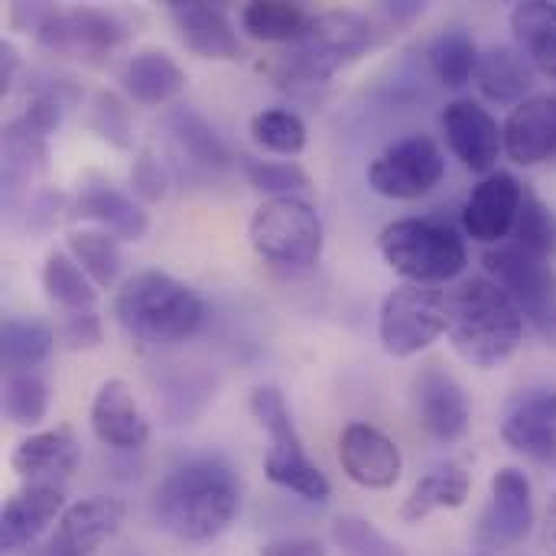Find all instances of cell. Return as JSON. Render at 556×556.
<instances>
[{"label": "cell", "instance_id": "13", "mask_svg": "<svg viewBox=\"0 0 556 556\" xmlns=\"http://www.w3.org/2000/svg\"><path fill=\"white\" fill-rule=\"evenodd\" d=\"M443 134L456 160L472 173H489L505 150V130L479 101L459 98L443 111Z\"/></svg>", "mask_w": 556, "mask_h": 556}, {"label": "cell", "instance_id": "43", "mask_svg": "<svg viewBox=\"0 0 556 556\" xmlns=\"http://www.w3.org/2000/svg\"><path fill=\"white\" fill-rule=\"evenodd\" d=\"M130 189L137 199L143 202H160L169 189V176L163 169V163L150 153V150H140L134 166H130Z\"/></svg>", "mask_w": 556, "mask_h": 556}, {"label": "cell", "instance_id": "41", "mask_svg": "<svg viewBox=\"0 0 556 556\" xmlns=\"http://www.w3.org/2000/svg\"><path fill=\"white\" fill-rule=\"evenodd\" d=\"M91 130L117 150L134 147V124L130 108L114 91H98L91 104Z\"/></svg>", "mask_w": 556, "mask_h": 556}, {"label": "cell", "instance_id": "11", "mask_svg": "<svg viewBox=\"0 0 556 556\" xmlns=\"http://www.w3.org/2000/svg\"><path fill=\"white\" fill-rule=\"evenodd\" d=\"M443 173L446 160L437 140L414 134L388 147L368 166V186L384 199H420L443 179Z\"/></svg>", "mask_w": 556, "mask_h": 556}, {"label": "cell", "instance_id": "12", "mask_svg": "<svg viewBox=\"0 0 556 556\" xmlns=\"http://www.w3.org/2000/svg\"><path fill=\"white\" fill-rule=\"evenodd\" d=\"M525 205V189L511 173H489L466 199L463 228L472 241L502 244L518 225Z\"/></svg>", "mask_w": 556, "mask_h": 556}, {"label": "cell", "instance_id": "24", "mask_svg": "<svg viewBox=\"0 0 556 556\" xmlns=\"http://www.w3.org/2000/svg\"><path fill=\"white\" fill-rule=\"evenodd\" d=\"M534 528V492L521 469H498L492 479V515L489 531L502 544H518Z\"/></svg>", "mask_w": 556, "mask_h": 556}, {"label": "cell", "instance_id": "7", "mask_svg": "<svg viewBox=\"0 0 556 556\" xmlns=\"http://www.w3.org/2000/svg\"><path fill=\"white\" fill-rule=\"evenodd\" d=\"M251 410L270 437L264 476L274 485H280V489H287L306 502H326L332 495V485H329L326 472L306 456L283 394L277 388H257L251 397Z\"/></svg>", "mask_w": 556, "mask_h": 556}, {"label": "cell", "instance_id": "18", "mask_svg": "<svg viewBox=\"0 0 556 556\" xmlns=\"http://www.w3.org/2000/svg\"><path fill=\"white\" fill-rule=\"evenodd\" d=\"M505 153L518 166H538L556 156V94L521 101L505 121Z\"/></svg>", "mask_w": 556, "mask_h": 556}, {"label": "cell", "instance_id": "4", "mask_svg": "<svg viewBox=\"0 0 556 556\" xmlns=\"http://www.w3.org/2000/svg\"><path fill=\"white\" fill-rule=\"evenodd\" d=\"M371 46H375V29H371L368 16H362L355 10L316 13L309 29L274 65V78L287 91L309 94V91L329 85V78L342 65L355 62Z\"/></svg>", "mask_w": 556, "mask_h": 556}, {"label": "cell", "instance_id": "1", "mask_svg": "<svg viewBox=\"0 0 556 556\" xmlns=\"http://www.w3.org/2000/svg\"><path fill=\"white\" fill-rule=\"evenodd\" d=\"M241 511V482L218 459H195L173 469L153 495L163 531L186 544H208L225 534Z\"/></svg>", "mask_w": 556, "mask_h": 556}, {"label": "cell", "instance_id": "5", "mask_svg": "<svg viewBox=\"0 0 556 556\" xmlns=\"http://www.w3.org/2000/svg\"><path fill=\"white\" fill-rule=\"evenodd\" d=\"M378 251L394 274L424 287L450 283L469 264L466 241L453 228L427 218L391 222L378 238Z\"/></svg>", "mask_w": 556, "mask_h": 556}, {"label": "cell", "instance_id": "28", "mask_svg": "<svg viewBox=\"0 0 556 556\" xmlns=\"http://www.w3.org/2000/svg\"><path fill=\"white\" fill-rule=\"evenodd\" d=\"M46 137L26 121L16 117L3 130V199L7 205L16 202V195L29 186L36 173L46 169Z\"/></svg>", "mask_w": 556, "mask_h": 556}, {"label": "cell", "instance_id": "29", "mask_svg": "<svg viewBox=\"0 0 556 556\" xmlns=\"http://www.w3.org/2000/svg\"><path fill=\"white\" fill-rule=\"evenodd\" d=\"M52 329L36 316H7L0 326V362L7 375L33 371L52 352Z\"/></svg>", "mask_w": 556, "mask_h": 556}, {"label": "cell", "instance_id": "3", "mask_svg": "<svg viewBox=\"0 0 556 556\" xmlns=\"http://www.w3.org/2000/svg\"><path fill=\"white\" fill-rule=\"evenodd\" d=\"M114 316L143 345H179L202 329L205 303L173 274L140 270L117 290Z\"/></svg>", "mask_w": 556, "mask_h": 556}, {"label": "cell", "instance_id": "33", "mask_svg": "<svg viewBox=\"0 0 556 556\" xmlns=\"http://www.w3.org/2000/svg\"><path fill=\"white\" fill-rule=\"evenodd\" d=\"M42 287H46L49 300L59 303V306H65L68 313L94 309V303H98V290H94L91 277L75 264V257L59 254V251L46 257Z\"/></svg>", "mask_w": 556, "mask_h": 556}, {"label": "cell", "instance_id": "39", "mask_svg": "<svg viewBox=\"0 0 556 556\" xmlns=\"http://www.w3.org/2000/svg\"><path fill=\"white\" fill-rule=\"evenodd\" d=\"M518 248L534 254V257H544L551 261V254L556 251V218L554 212L531 192H525V205H521V215H518Z\"/></svg>", "mask_w": 556, "mask_h": 556}, {"label": "cell", "instance_id": "40", "mask_svg": "<svg viewBox=\"0 0 556 556\" xmlns=\"http://www.w3.org/2000/svg\"><path fill=\"white\" fill-rule=\"evenodd\" d=\"M332 541L345 556H404V551L394 541H388L365 518H339L332 525Z\"/></svg>", "mask_w": 556, "mask_h": 556}, {"label": "cell", "instance_id": "2", "mask_svg": "<svg viewBox=\"0 0 556 556\" xmlns=\"http://www.w3.org/2000/svg\"><path fill=\"white\" fill-rule=\"evenodd\" d=\"M446 332L453 349L476 368H498L525 339V316L489 277H472L446 293Z\"/></svg>", "mask_w": 556, "mask_h": 556}, {"label": "cell", "instance_id": "37", "mask_svg": "<svg viewBox=\"0 0 556 556\" xmlns=\"http://www.w3.org/2000/svg\"><path fill=\"white\" fill-rule=\"evenodd\" d=\"M251 137L257 147L280 153V156H296L306 147V124L300 121V114L287 111V108H270L251 117Z\"/></svg>", "mask_w": 556, "mask_h": 556}, {"label": "cell", "instance_id": "45", "mask_svg": "<svg viewBox=\"0 0 556 556\" xmlns=\"http://www.w3.org/2000/svg\"><path fill=\"white\" fill-rule=\"evenodd\" d=\"M261 556H326V547L316 538H283L270 541Z\"/></svg>", "mask_w": 556, "mask_h": 556}, {"label": "cell", "instance_id": "34", "mask_svg": "<svg viewBox=\"0 0 556 556\" xmlns=\"http://www.w3.org/2000/svg\"><path fill=\"white\" fill-rule=\"evenodd\" d=\"M430 65L446 88H466L469 81H476V68H479L476 39L466 29L440 33L430 46Z\"/></svg>", "mask_w": 556, "mask_h": 556}, {"label": "cell", "instance_id": "31", "mask_svg": "<svg viewBox=\"0 0 556 556\" xmlns=\"http://www.w3.org/2000/svg\"><path fill=\"white\" fill-rule=\"evenodd\" d=\"M313 16L300 3L287 0H254L241 10V26L248 36L264 42H296L309 29Z\"/></svg>", "mask_w": 556, "mask_h": 556}, {"label": "cell", "instance_id": "35", "mask_svg": "<svg viewBox=\"0 0 556 556\" xmlns=\"http://www.w3.org/2000/svg\"><path fill=\"white\" fill-rule=\"evenodd\" d=\"M68 251L94 287H114L121 274V251L111 231H72Z\"/></svg>", "mask_w": 556, "mask_h": 556}, {"label": "cell", "instance_id": "21", "mask_svg": "<svg viewBox=\"0 0 556 556\" xmlns=\"http://www.w3.org/2000/svg\"><path fill=\"white\" fill-rule=\"evenodd\" d=\"M91 430L111 450H143L150 440V424L143 420L134 391L111 378L98 388L91 401Z\"/></svg>", "mask_w": 556, "mask_h": 556}, {"label": "cell", "instance_id": "10", "mask_svg": "<svg viewBox=\"0 0 556 556\" xmlns=\"http://www.w3.org/2000/svg\"><path fill=\"white\" fill-rule=\"evenodd\" d=\"M446 323H450L446 293L424 283H404L384 296L378 316V336L388 355L410 358L430 349L446 332Z\"/></svg>", "mask_w": 556, "mask_h": 556}, {"label": "cell", "instance_id": "25", "mask_svg": "<svg viewBox=\"0 0 556 556\" xmlns=\"http://www.w3.org/2000/svg\"><path fill=\"white\" fill-rule=\"evenodd\" d=\"M476 85L489 101L521 104L534 88V65L525 59L518 46H492L479 55Z\"/></svg>", "mask_w": 556, "mask_h": 556}, {"label": "cell", "instance_id": "19", "mask_svg": "<svg viewBox=\"0 0 556 556\" xmlns=\"http://www.w3.org/2000/svg\"><path fill=\"white\" fill-rule=\"evenodd\" d=\"M502 437L515 453L541 466H556V391H538L521 397L508 410Z\"/></svg>", "mask_w": 556, "mask_h": 556}, {"label": "cell", "instance_id": "32", "mask_svg": "<svg viewBox=\"0 0 556 556\" xmlns=\"http://www.w3.org/2000/svg\"><path fill=\"white\" fill-rule=\"evenodd\" d=\"M176 143L202 166H212V169H225L231 166V147L222 140V134L192 108H173L169 117H166Z\"/></svg>", "mask_w": 556, "mask_h": 556}, {"label": "cell", "instance_id": "20", "mask_svg": "<svg viewBox=\"0 0 556 556\" xmlns=\"http://www.w3.org/2000/svg\"><path fill=\"white\" fill-rule=\"evenodd\" d=\"M62 505L65 495L59 485L49 482H29L26 489H20L0 515V547L7 554L29 547L52 521L62 518Z\"/></svg>", "mask_w": 556, "mask_h": 556}, {"label": "cell", "instance_id": "6", "mask_svg": "<svg viewBox=\"0 0 556 556\" xmlns=\"http://www.w3.org/2000/svg\"><path fill=\"white\" fill-rule=\"evenodd\" d=\"M13 23L33 33L39 46L85 62H101L127 39V26L94 7L59 10L49 3H16Z\"/></svg>", "mask_w": 556, "mask_h": 556}, {"label": "cell", "instance_id": "47", "mask_svg": "<svg viewBox=\"0 0 556 556\" xmlns=\"http://www.w3.org/2000/svg\"><path fill=\"white\" fill-rule=\"evenodd\" d=\"M547 547L556 556V498L551 502V508H547Z\"/></svg>", "mask_w": 556, "mask_h": 556}, {"label": "cell", "instance_id": "46", "mask_svg": "<svg viewBox=\"0 0 556 556\" xmlns=\"http://www.w3.org/2000/svg\"><path fill=\"white\" fill-rule=\"evenodd\" d=\"M16 68H20V55H16V49H13L10 42H3V46H0V88H3V91L13 85Z\"/></svg>", "mask_w": 556, "mask_h": 556}, {"label": "cell", "instance_id": "22", "mask_svg": "<svg viewBox=\"0 0 556 556\" xmlns=\"http://www.w3.org/2000/svg\"><path fill=\"white\" fill-rule=\"evenodd\" d=\"M179 39L202 59H238L241 42L228 13L205 0H173L169 3Z\"/></svg>", "mask_w": 556, "mask_h": 556}, {"label": "cell", "instance_id": "26", "mask_svg": "<svg viewBox=\"0 0 556 556\" xmlns=\"http://www.w3.org/2000/svg\"><path fill=\"white\" fill-rule=\"evenodd\" d=\"M124 88L137 104H166L186 88V72L163 49H140L124 68Z\"/></svg>", "mask_w": 556, "mask_h": 556}, {"label": "cell", "instance_id": "14", "mask_svg": "<svg viewBox=\"0 0 556 556\" xmlns=\"http://www.w3.org/2000/svg\"><path fill=\"white\" fill-rule=\"evenodd\" d=\"M414 401H417V417L420 427L440 440V443H456L469 430V397L463 384L443 368V365H427L417 381H414Z\"/></svg>", "mask_w": 556, "mask_h": 556}, {"label": "cell", "instance_id": "9", "mask_svg": "<svg viewBox=\"0 0 556 556\" xmlns=\"http://www.w3.org/2000/svg\"><path fill=\"white\" fill-rule=\"evenodd\" d=\"M485 270L515 300L525 323L556 349V270L551 261L521 251L518 244H502L485 254Z\"/></svg>", "mask_w": 556, "mask_h": 556}, {"label": "cell", "instance_id": "15", "mask_svg": "<svg viewBox=\"0 0 556 556\" xmlns=\"http://www.w3.org/2000/svg\"><path fill=\"white\" fill-rule=\"evenodd\" d=\"M127 508L117 498L91 495L62 511L55 534L49 538V556H91L104 541H111L124 525Z\"/></svg>", "mask_w": 556, "mask_h": 556}, {"label": "cell", "instance_id": "30", "mask_svg": "<svg viewBox=\"0 0 556 556\" xmlns=\"http://www.w3.org/2000/svg\"><path fill=\"white\" fill-rule=\"evenodd\" d=\"M469 492H472V479H469L466 469H459V466H440V469L427 472L414 485V492L404 502V511L401 515H404V521H424L433 511L463 508L466 498H469Z\"/></svg>", "mask_w": 556, "mask_h": 556}, {"label": "cell", "instance_id": "42", "mask_svg": "<svg viewBox=\"0 0 556 556\" xmlns=\"http://www.w3.org/2000/svg\"><path fill=\"white\" fill-rule=\"evenodd\" d=\"M248 179L257 192L270 195V199H287L296 195L303 199V192L309 189V176L296 166V163H267V160H251L248 163Z\"/></svg>", "mask_w": 556, "mask_h": 556}, {"label": "cell", "instance_id": "27", "mask_svg": "<svg viewBox=\"0 0 556 556\" xmlns=\"http://www.w3.org/2000/svg\"><path fill=\"white\" fill-rule=\"evenodd\" d=\"M511 33L534 72L556 81V3L525 0L511 10Z\"/></svg>", "mask_w": 556, "mask_h": 556}, {"label": "cell", "instance_id": "36", "mask_svg": "<svg viewBox=\"0 0 556 556\" xmlns=\"http://www.w3.org/2000/svg\"><path fill=\"white\" fill-rule=\"evenodd\" d=\"M49 410V388L39 375L20 371L3 378V417L16 427H36L46 420Z\"/></svg>", "mask_w": 556, "mask_h": 556}, {"label": "cell", "instance_id": "38", "mask_svg": "<svg viewBox=\"0 0 556 556\" xmlns=\"http://www.w3.org/2000/svg\"><path fill=\"white\" fill-rule=\"evenodd\" d=\"M81 101V88L75 85V81H68V78H52V81H39L36 88H33V94H29V104H26V121L42 134V137H49L59 124H62V117H65V111L72 108V104H78Z\"/></svg>", "mask_w": 556, "mask_h": 556}, {"label": "cell", "instance_id": "17", "mask_svg": "<svg viewBox=\"0 0 556 556\" xmlns=\"http://www.w3.org/2000/svg\"><path fill=\"white\" fill-rule=\"evenodd\" d=\"M75 212L81 218L98 222L114 238H127V241H140L150 228L143 205L134 202L127 192H121L111 179H104L98 173L81 176L78 195H75Z\"/></svg>", "mask_w": 556, "mask_h": 556}, {"label": "cell", "instance_id": "8", "mask_svg": "<svg viewBox=\"0 0 556 556\" xmlns=\"http://www.w3.org/2000/svg\"><path fill=\"white\" fill-rule=\"evenodd\" d=\"M251 248L274 267L283 270H306L323 257V218L319 212L296 195L287 199H264L254 212L248 228Z\"/></svg>", "mask_w": 556, "mask_h": 556}, {"label": "cell", "instance_id": "23", "mask_svg": "<svg viewBox=\"0 0 556 556\" xmlns=\"http://www.w3.org/2000/svg\"><path fill=\"white\" fill-rule=\"evenodd\" d=\"M78 443L68 430H46L20 440L10 456V466L29 482L55 485V479H68L78 469Z\"/></svg>", "mask_w": 556, "mask_h": 556}, {"label": "cell", "instance_id": "44", "mask_svg": "<svg viewBox=\"0 0 556 556\" xmlns=\"http://www.w3.org/2000/svg\"><path fill=\"white\" fill-rule=\"evenodd\" d=\"M101 316L94 309L68 313L62 323V339L68 349H98L101 345Z\"/></svg>", "mask_w": 556, "mask_h": 556}, {"label": "cell", "instance_id": "16", "mask_svg": "<svg viewBox=\"0 0 556 556\" xmlns=\"http://www.w3.org/2000/svg\"><path fill=\"white\" fill-rule=\"evenodd\" d=\"M339 459L345 476L362 489H391L404 469L397 443L371 424H349L342 430Z\"/></svg>", "mask_w": 556, "mask_h": 556}]
</instances>
